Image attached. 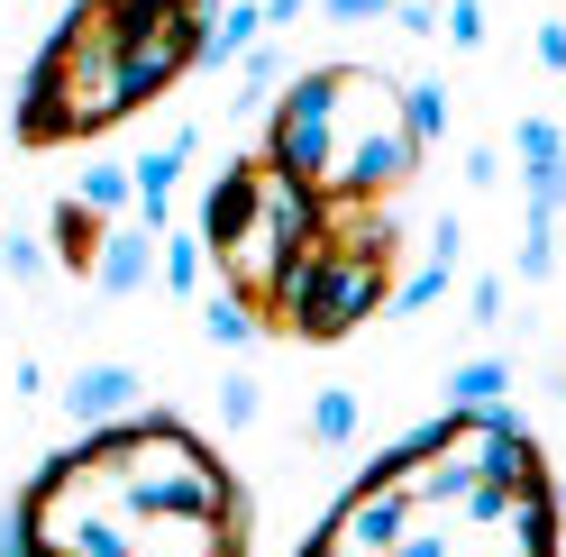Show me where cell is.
Wrapping results in <instances>:
<instances>
[{
	"label": "cell",
	"mask_w": 566,
	"mask_h": 557,
	"mask_svg": "<svg viewBox=\"0 0 566 557\" xmlns=\"http://www.w3.org/2000/svg\"><path fill=\"white\" fill-rule=\"evenodd\" d=\"M119 119H137L128 19H119V0H64V19L46 28V46L28 55V74H19L10 137H19V156H55V147L111 137Z\"/></svg>",
	"instance_id": "1"
},
{
	"label": "cell",
	"mask_w": 566,
	"mask_h": 557,
	"mask_svg": "<svg viewBox=\"0 0 566 557\" xmlns=\"http://www.w3.org/2000/svg\"><path fill=\"white\" fill-rule=\"evenodd\" d=\"M557 393H566V357H557Z\"/></svg>",
	"instance_id": "25"
},
{
	"label": "cell",
	"mask_w": 566,
	"mask_h": 557,
	"mask_svg": "<svg viewBox=\"0 0 566 557\" xmlns=\"http://www.w3.org/2000/svg\"><path fill=\"white\" fill-rule=\"evenodd\" d=\"M220 411H229V430H247V421H256V411H265L256 375H238V366H229V385H220Z\"/></svg>",
	"instance_id": "19"
},
{
	"label": "cell",
	"mask_w": 566,
	"mask_h": 557,
	"mask_svg": "<svg viewBox=\"0 0 566 557\" xmlns=\"http://www.w3.org/2000/svg\"><path fill=\"white\" fill-rule=\"evenodd\" d=\"M265 46V0H229L220 28H210V64H247Z\"/></svg>",
	"instance_id": "10"
},
{
	"label": "cell",
	"mask_w": 566,
	"mask_h": 557,
	"mask_svg": "<svg viewBox=\"0 0 566 557\" xmlns=\"http://www.w3.org/2000/svg\"><path fill=\"white\" fill-rule=\"evenodd\" d=\"M83 201H92V211H111V220L137 211V174H128V165H92V174H83Z\"/></svg>",
	"instance_id": "15"
},
{
	"label": "cell",
	"mask_w": 566,
	"mask_h": 557,
	"mask_svg": "<svg viewBox=\"0 0 566 557\" xmlns=\"http://www.w3.org/2000/svg\"><path fill=\"white\" fill-rule=\"evenodd\" d=\"M467 311H475V329H493V320H503V274H484V284L467 293Z\"/></svg>",
	"instance_id": "21"
},
{
	"label": "cell",
	"mask_w": 566,
	"mask_h": 557,
	"mask_svg": "<svg viewBox=\"0 0 566 557\" xmlns=\"http://www.w3.org/2000/svg\"><path fill=\"white\" fill-rule=\"evenodd\" d=\"M530 46H539L548 74H566V19H539V38H530Z\"/></svg>",
	"instance_id": "22"
},
{
	"label": "cell",
	"mask_w": 566,
	"mask_h": 557,
	"mask_svg": "<svg viewBox=\"0 0 566 557\" xmlns=\"http://www.w3.org/2000/svg\"><path fill=\"white\" fill-rule=\"evenodd\" d=\"M64 411H74V430H111L128 411H147V375L137 366H74L64 375Z\"/></svg>",
	"instance_id": "5"
},
{
	"label": "cell",
	"mask_w": 566,
	"mask_h": 557,
	"mask_svg": "<svg viewBox=\"0 0 566 557\" xmlns=\"http://www.w3.org/2000/svg\"><path fill=\"white\" fill-rule=\"evenodd\" d=\"M402 28H411V38H439V0H402V10H394Z\"/></svg>",
	"instance_id": "23"
},
{
	"label": "cell",
	"mask_w": 566,
	"mask_h": 557,
	"mask_svg": "<svg viewBox=\"0 0 566 557\" xmlns=\"http://www.w3.org/2000/svg\"><path fill=\"white\" fill-rule=\"evenodd\" d=\"M512 156H521V201H530L521 220H566V128L530 111L512 128Z\"/></svg>",
	"instance_id": "4"
},
{
	"label": "cell",
	"mask_w": 566,
	"mask_h": 557,
	"mask_svg": "<svg viewBox=\"0 0 566 557\" xmlns=\"http://www.w3.org/2000/svg\"><path fill=\"white\" fill-rule=\"evenodd\" d=\"M439 38H448L457 55H475V46H484V0H448V10H439Z\"/></svg>",
	"instance_id": "17"
},
{
	"label": "cell",
	"mask_w": 566,
	"mask_h": 557,
	"mask_svg": "<svg viewBox=\"0 0 566 557\" xmlns=\"http://www.w3.org/2000/svg\"><path fill=\"white\" fill-rule=\"evenodd\" d=\"M0 19H10V0H0Z\"/></svg>",
	"instance_id": "26"
},
{
	"label": "cell",
	"mask_w": 566,
	"mask_h": 557,
	"mask_svg": "<svg viewBox=\"0 0 566 557\" xmlns=\"http://www.w3.org/2000/svg\"><path fill=\"white\" fill-rule=\"evenodd\" d=\"M111 211H92L83 192H64L55 211H46V248H55V274H74V284H92L101 274V248H111Z\"/></svg>",
	"instance_id": "7"
},
{
	"label": "cell",
	"mask_w": 566,
	"mask_h": 557,
	"mask_svg": "<svg viewBox=\"0 0 566 557\" xmlns=\"http://www.w3.org/2000/svg\"><path fill=\"white\" fill-rule=\"evenodd\" d=\"M467 183H475V192H484V183H503V156H493V147H475V156H467Z\"/></svg>",
	"instance_id": "24"
},
{
	"label": "cell",
	"mask_w": 566,
	"mask_h": 557,
	"mask_svg": "<svg viewBox=\"0 0 566 557\" xmlns=\"http://www.w3.org/2000/svg\"><path fill=\"white\" fill-rule=\"evenodd\" d=\"M265 192H274V174H265V156H256V147H238V156H229V165L201 183V220H192V229H201L210 265H229V256H238V238L256 229Z\"/></svg>",
	"instance_id": "3"
},
{
	"label": "cell",
	"mask_w": 566,
	"mask_h": 557,
	"mask_svg": "<svg viewBox=\"0 0 566 557\" xmlns=\"http://www.w3.org/2000/svg\"><path fill=\"white\" fill-rule=\"evenodd\" d=\"M311 448H347V439H357V393H347V385H329V393H311Z\"/></svg>",
	"instance_id": "13"
},
{
	"label": "cell",
	"mask_w": 566,
	"mask_h": 557,
	"mask_svg": "<svg viewBox=\"0 0 566 557\" xmlns=\"http://www.w3.org/2000/svg\"><path fill=\"white\" fill-rule=\"evenodd\" d=\"M156 274H165V293H174V302H201V274H210V248H201V229H184V238L165 229V265H156Z\"/></svg>",
	"instance_id": "12"
},
{
	"label": "cell",
	"mask_w": 566,
	"mask_h": 557,
	"mask_svg": "<svg viewBox=\"0 0 566 557\" xmlns=\"http://www.w3.org/2000/svg\"><path fill=\"white\" fill-rule=\"evenodd\" d=\"M201 338L220 347V357H238V347H256L265 329H256V311H247L229 284H210V293H201Z\"/></svg>",
	"instance_id": "9"
},
{
	"label": "cell",
	"mask_w": 566,
	"mask_h": 557,
	"mask_svg": "<svg viewBox=\"0 0 566 557\" xmlns=\"http://www.w3.org/2000/svg\"><path fill=\"white\" fill-rule=\"evenodd\" d=\"M402 293V229L394 211H329L311 256L293 265L283 284V311H274V338H302V347H338L357 338L375 311H394Z\"/></svg>",
	"instance_id": "2"
},
{
	"label": "cell",
	"mask_w": 566,
	"mask_h": 557,
	"mask_svg": "<svg viewBox=\"0 0 566 557\" xmlns=\"http://www.w3.org/2000/svg\"><path fill=\"white\" fill-rule=\"evenodd\" d=\"M201 156V128L184 119V128H165V147H147L128 174H137V220L147 229H174V183H184V165Z\"/></svg>",
	"instance_id": "8"
},
{
	"label": "cell",
	"mask_w": 566,
	"mask_h": 557,
	"mask_svg": "<svg viewBox=\"0 0 566 557\" xmlns=\"http://www.w3.org/2000/svg\"><path fill=\"white\" fill-rule=\"evenodd\" d=\"M503 393H512V357H467V366L448 375V402L457 411H484V402H503Z\"/></svg>",
	"instance_id": "11"
},
{
	"label": "cell",
	"mask_w": 566,
	"mask_h": 557,
	"mask_svg": "<svg viewBox=\"0 0 566 557\" xmlns=\"http://www.w3.org/2000/svg\"><path fill=\"white\" fill-rule=\"evenodd\" d=\"M156 265H165V229H147V220H119L111 229V248H101V274H92V293L101 302H137V293H147L156 284Z\"/></svg>",
	"instance_id": "6"
},
{
	"label": "cell",
	"mask_w": 566,
	"mask_h": 557,
	"mask_svg": "<svg viewBox=\"0 0 566 557\" xmlns=\"http://www.w3.org/2000/svg\"><path fill=\"white\" fill-rule=\"evenodd\" d=\"M402 119H411L420 147H439L448 137V83H402Z\"/></svg>",
	"instance_id": "14"
},
{
	"label": "cell",
	"mask_w": 566,
	"mask_h": 557,
	"mask_svg": "<svg viewBox=\"0 0 566 557\" xmlns=\"http://www.w3.org/2000/svg\"><path fill=\"white\" fill-rule=\"evenodd\" d=\"M402 0H321V19H338V28H366V19H394Z\"/></svg>",
	"instance_id": "20"
},
{
	"label": "cell",
	"mask_w": 566,
	"mask_h": 557,
	"mask_svg": "<svg viewBox=\"0 0 566 557\" xmlns=\"http://www.w3.org/2000/svg\"><path fill=\"white\" fill-rule=\"evenodd\" d=\"M283 83H293V74H283V55L256 46V55H247V74H238V101H265V92H283Z\"/></svg>",
	"instance_id": "18"
},
{
	"label": "cell",
	"mask_w": 566,
	"mask_h": 557,
	"mask_svg": "<svg viewBox=\"0 0 566 557\" xmlns=\"http://www.w3.org/2000/svg\"><path fill=\"white\" fill-rule=\"evenodd\" d=\"M0 265H10V284H38V274L55 265V248H38L28 229H10V238H0Z\"/></svg>",
	"instance_id": "16"
}]
</instances>
